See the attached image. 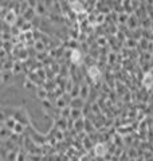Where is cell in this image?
Returning a JSON list of instances; mask_svg holds the SVG:
<instances>
[{"label":"cell","instance_id":"6da1fadb","mask_svg":"<svg viewBox=\"0 0 153 161\" xmlns=\"http://www.w3.org/2000/svg\"><path fill=\"white\" fill-rule=\"evenodd\" d=\"M95 153L98 154V156H104V154L106 153V148L104 146V145H98V146L95 148Z\"/></svg>","mask_w":153,"mask_h":161}]
</instances>
